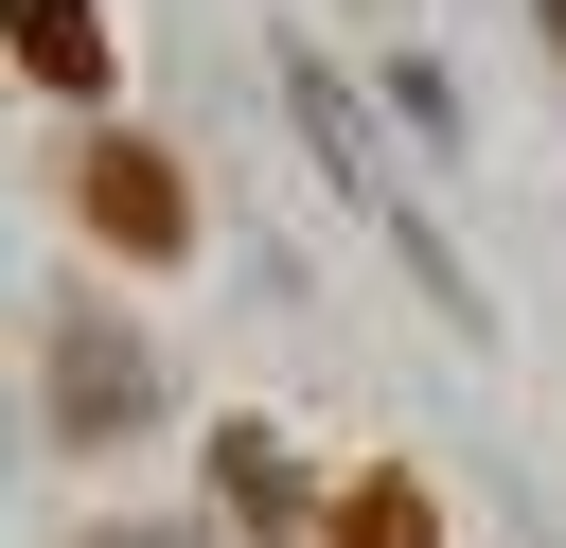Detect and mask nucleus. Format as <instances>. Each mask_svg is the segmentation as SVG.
Instances as JSON below:
<instances>
[{"label":"nucleus","instance_id":"1","mask_svg":"<svg viewBox=\"0 0 566 548\" xmlns=\"http://www.w3.org/2000/svg\"><path fill=\"white\" fill-rule=\"evenodd\" d=\"M142 407H159V371H142V336H124L106 301H71V318H53V424H71V442H124Z\"/></svg>","mask_w":566,"mask_h":548},{"label":"nucleus","instance_id":"2","mask_svg":"<svg viewBox=\"0 0 566 548\" xmlns=\"http://www.w3.org/2000/svg\"><path fill=\"white\" fill-rule=\"evenodd\" d=\"M88 230H106L124 265H177V247H195V177H177L159 141H88Z\"/></svg>","mask_w":566,"mask_h":548},{"label":"nucleus","instance_id":"3","mask_svg":"<svg viewBox=\"0 0 566 548\" xmlns=\"http://www.w3.org/2000/svg\"><path fill=\"white\" fill-rule=\"evenodd\" d=\"M212 495H230V530H248V548H318V513H336L265 424H212Z\"/></svg>","mask_w":566,"mask_h":548},{"label":"nucleus","instance_id":"4","mask_svg":"<svg viewBox=\"0 0 566 548\" xmlns=\"http://www.w3.org/2000/svg\"><path fill=\"white\" fill-rule=\"evenodd\" d=\"M0 53H18L53 106H106V18H88V0H0Z\"/></svg>","mask_w":566,"mask_h":548},{"label":"nucleus","instance_id":"5","mask_svg":"<svg viewBox=\"0 0 566 548\" xmlns=\"http://www.w3.org/2000/svg\"><path fill=\"white\" fill-rule=\"evenodd\" d=\"M318 548H442V495H424V477H354V495L318 513Z\"/></svg>","mask_w":566,"mask_h":548}]
</instances>
